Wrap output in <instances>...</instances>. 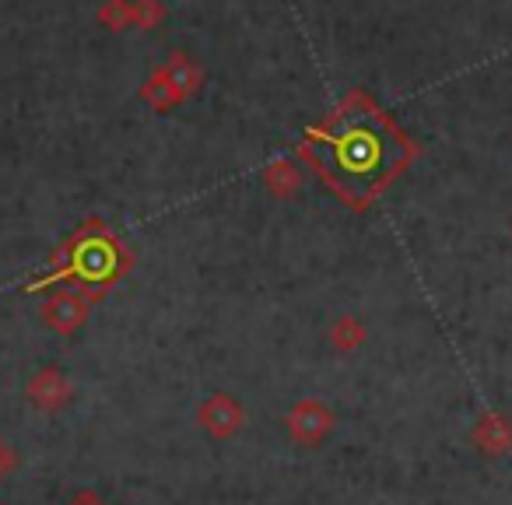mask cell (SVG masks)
<instances>
[{
  "instance_id": "2",
  "label": "cell",
  "mask_w": 512,
  "mask_h": 505,
  "mask_svg": "<svg viewBox=\"0 0 512 505\" xmlns=\"http://www.w3.org/2000/svg\"><path fill=\"white\" fill-rule=\"evenodd\" d=\"M474 439H477V446H481L484 453H495V456L509 453V446H512V421L502 418V414H491V418H484L481 425H477Z\"/></svg>"
},
{
  "instance_id": "1",
  "label": "cell",
  "mask_w": 512,
  "mask_h": 505,
  "mask_svg": "<svg viewBox=\"0 0 512 505\" xmlns=\"http://www.w3.org/2000/svg\"><path fill=\"white\" fill-rule=\"evenodd\" d=\"M320 172L351 200L379 193L411 158V141L379 109L355 106L313 141Z\"/></svg>"
}]
</instances>
